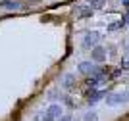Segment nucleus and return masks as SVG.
Wrapping results in <instances>:
<instances>
[{"label": "nucleus", "instance_id": "nucleus-1", "mask_svg": "<svg viewBox=\"0 0 129 121\" xmlns=\"http://www.w3.org/2000/svg\"><path fill=\"white\" fill-rule=\"evenodd\" d=\"M60 115H62V108H60L58 104H50L48 108H46V111H44L43 121H56Z\"/></svg>", "mask_w": 129, "mask_h": 121}, {"label": "nucleus", "instance_id": "nucleus-2", "mask_svg": "<svg viewBox=\"0 0 129 121\" xmlns=\"http://www.w3.org/2000/svg\"><path fill=\"white\" fill-rule=\"evenodd\" d=\"M127 96H129V94H110V96L106 98V102H108L110 106H116V104L125 102V100H127Z\"/></svg>", "mask_w": 129, "mask_h": 121}, {"label": "nucleus", "instance_id": "nucleus-3", "mask_svg": "<svg viewBox=\"0 0 129 121\" xmlns=\"http://www.w3.org/2000/svg\"><path fill=\"white\" fill-rule=\"evenodd\" d=\"M92 60H94V62H104V60H106V50H104L102 46H94V50H92Z\"/></svg>", "mask_w": 129, "mask_h": 121}, {"label": "nucleus", "instance_id": "nucleus-4", "mask_svg": "<svg viewBox=\"0 0 129 121\" xmlns=\"http://www.w3.org/2000/svg\"><path fill=\"white\" fill-rule=\"evenodd\" d=\"M92 69H94V67H92L91 63H87V62L79 63V71H81V73H85V75H87V73H91Z\"/></svg>", "mask_w": 129, "mask_h": 121}, {"label": "nucleus", "instance_id": "nucleus-5", "mask_svg": "<svg viewBox=\"0 0 129 121\" xmlns=\"http://www.w3.org/2000/svg\"><path fill=\"white\" fill-rule=\"evenodd\" d=\"M94 42H96V35H87L83 44H85V46H91V44H94Z\"/></svg>", "mask_w": 129, "mask_h": 121}, {"label": "nucleus", "instance_id": "nucleus-6", "mask_svg": "<svg viewBox=\"0 0 129 121\" xmlns=\"http://www.w3.org/2000/svg\"><path fill=\"white\" fill-rule=\"evenodd\" d=\"M83 121H98V115L94 113V111H89V113H85Z\"/></svg>", "mask_w": 129, "mask_h": 121}, {"label": "nucleus", "instance_id": "nucleus-7", "mask_svg": "<svg viewBox=\"0 0 129 121\" xmlns=\"http://www.w3.org/2000/svg\"><path fill=\"white\" fill-rule=\"evenodd\" d=\"M64 87H66V89H71V87H73V75H68V77H66Z\"/></svg>", "mask_w": 129, "mask_h": 121}, {"label": "nucleus", "instance_id": "nucleus-8", "mask_svg": "<svg viewBox=\"0 0 129 121\" xmlns=\"http://www.w3.org/2000/svg\"><path fill=\"white\" fill-rule=\"evenodd\" d=\"M92 12H91V8H89V10H79V16L83 17V16H91Z\"/></svg>", "mask_w": 129, "mask_h": 121}, {"label": "nucleus", "instance_id": "nucleus-9", "mask_svg": "<svg viewBox=\"0 0 129 121\" xmlns=\"http://www.w3.org/2000/svg\"><path fill=\"white\" fill-rule=\"evenodd\" d=\"M62 121H71V117L70 115H64V117H62Z\"/></svg>", "mask_w": 129, "mask_h": 121}, {"label": "nucleus", "instance_id": "nucleus-10", "mask_svg": "<svg viewBox=\"0 0 129 121\" xmlns=\"http://www.w3.org/2000/svg\"><path fill=\"white\" fill-rule=\"evenodd\" d=\"M91 2H96V0H91Z\"/></svg>", "mask_w": 129, "mask_h": 121}]
</instances>
